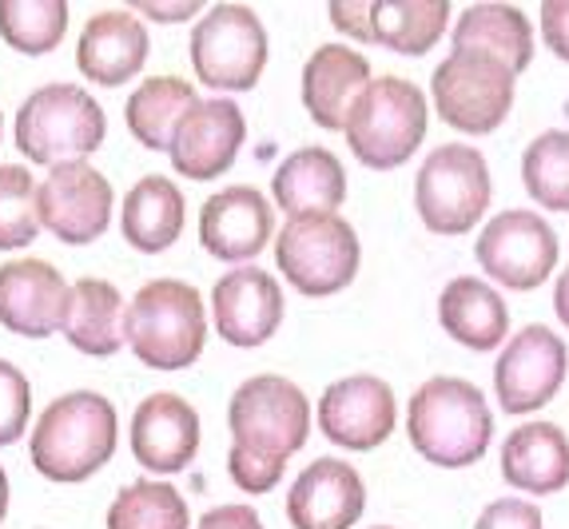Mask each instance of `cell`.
I'll list each match as a JSON object with an SVG mask.
<instances>
[{
  "mask_svg": "<svg viewBox=\"0 0 569 529\" xmlns=\"http://www.w3.org/2000/svg\"><path fill=\"white\" fill-rule=\"evenodd\" d=\"M196 80L211 92H251L267 68V29L256 9L223 0L200 17L188 40Z\"/></svg>",
  "mask_w": 569,
  "mask_h": 529,
  "instance_id": "cell-10",
  "label": "cell"
},
{
  "mask_svg": "<svg viewBox=\"0 0 569 529\" xmlns=\"http://www.w3.org/2000/svg\"><path fill=\"white\" fill-rule=\"evenodd\" d=\"M569 375L566 339L541 322H530L502 347L493 362V395L506 415H538L558 398Z\"/></svg>",
  "mask_w": 569,
  "mask_h": 529,
  "instance_id": "cell-12",
  "label": "cell"
},
{
  "mask_svg": "<svg viewBox=\"0 0 569 529\" xmlns=\"http://www.w3.org/2000/svg\"><path fill=\"white\" fill-rule=\"evenodd\" d=\"M64 0H0V40L24 57H44L64 40Z\"/></svg>",
  "mask_w": 569,
  "mask_h": 529,
  "instance_id": "cell-32",
  "label": "cell"
},
{
  "mask_svg": "<svg viewBox=\"0 0 569 529\" xmlns=\"http://www.w3.org/2000/svg\"><path fill=\"white\" fill-rule=\"evenodd\" d=\"M331 24L351 40L375 44V37H370V0H339V4H331Z\"/></svg>",
  "mask_w": 569,
  "mask_h": 529,
  "instance_id": "cell-38",
  "label": "cell"
},
{
  "mask_svg": "<svg viewBox=\"0 0 569 529\" xmlns=\"http://www.w3.org/2000/svg\"><path fill=\"white\" fill-rule=\"evenodd\" d=\"M72 283L44 259L20 256L0 263V327L20 339H48L64 327Z\"/></svg>",
  "mask_w": 569,
  "mask_h": 529,
  "instance_id": "cell-17",
  "label": "cell"
},
{
  "mask_svg": "<svg viewBox=\"0 0 569 529\" xmlns=\"http://www.w3.org/2000/svg\"><path fill=\"white\" fill-rule=\"evenodd\" d=\"M553 315L561 319V327H569V267L558 275V287H553Z\"/></svg>",
  "mask_w": 569,
  "mask_h": 529,
  "instance_id": "cell-41",
  "label": "cell"
},
{
  "mask_svg": "<svg viewBox=\"0 0 569 529\" xmlns=\"http://www.w3.org/2000/svg\"><path fill=\"white\" fill-rule=\"evenodd\" d=\"M123 295L116 291L108 279H77L72 283V299H68L64 315V339L92 359H108L123 347Z\"/></svg>",
  "mask_w": 569,
  "mask_h": 529,
  "instance_id": "cell-28",
  "label": "cell"
},
{
  "mask_svg": "<svg viewBox=\"0 0 569 529\" xmlns=\"http://www.w3.org/2000/svg\"><path fill=\"white\" fill-rule=\"evenodd\" d=\"M522 188L546 211H569V132L533 136L522 151Z\"/></svg>",
  "mask_w": 569,
  "mask_h": 529,
  "instance_id": "cell-33",
  "label": "cell"
},
{
  "mask_svg": "<svg viewBox=\"0 0 569 529\" xmlns=\"http://www.w3.org/2000/svg\"><path fill=\"white\" fill-rule=\"evenodd\" d=\"M493 183L490 163L470 143H442L422 160L415 180L418 219L435 236H466L482 223Z\"/></svg>",
  "mask_w": 569,
  "mask_h": 529,
  "instance_id": "cell-9",
  "label": "cell"
},
{
  "mask_svg": "<svg viewBox=\"0 0 569 529\" xmlns=\"http://www.w3.org/2000/svg\"><path fill=\"white\" fill-rule=\"evenodd\" d=\"M438 322L442 331L466 350H498L510 335L506 299L478 275H458L438 295Z\"/></svg>",
  "mask_w": 569,
  "mask_h": 529,
  "instance_id": "cell-25",
  "label": "cell"
},
{
  "mask_svg": "<svg viewBox=\"0 0 569 529\" xmlns=\"http://www.w3.org/2000/svg\"><path fill=\"white\" fill-rule=\"evenodd\" d=\"M407 435L430 466L442 470H466L475 466L493 438V415L486 395L466 378L438 375L427 378L410 395Z\"/></svg>",
  "mask_w": 569,
  "mask_h": 529,
  "instance_id": "cell-3",
  "label": "cell"
},
{
  "mask_svg": "<svg viewBox=\"0 0 569 529\" xmlns=\"http://www.w3.org/2000/svg\"><path fill=\"white\" fill-rule=\"evenodd\" d=\"M211 322L228 347H263L283 322V287L263 267H236L211 287Z\"/></svg>",
  "mask_w": 569,
  "mask_h": 529,
  "instance_id": "cell-16",
  "label": "cell"
},
{
  "mask_svg": "<svg viewBox=\"0 0 569 529\" xmlns=\"http://www.w3.org/2000/svg\"><path fill=\"white\" fill-rule=\"evenodd\" d=\"M427 123L430 108L422 88L407 76H379L351 108L342 136L362 168L395 171L415 160V151L427 140Z\"/></svg>",
  "mask_w": 569,
  "mask_h": 529,
  "instance_id": "cell-5",
  "label": "cell"
},
{
  "mask_svg": "<svg viewBox=\"0 0 569 529\" xmlns=\"http://www.w3.org/2000/svg\"><path fill=\"white\" fill-rule=\"evenodd\" d=\"M399 402L379 375H347L319 395V430L331 446L367 453L395 435Z\"/></svg>",
  "mask_w": 569,
  "mask_h": 529,
  "instance_id": "cell-14",
  "label": "cell"
},
{
  "mask_svg": "<svg viewBox=\"0 0 569 529\" xmlns=\"http://www.w3.org/2000/svg\"><path fill=\"white\" fill-rule=\"evenodd\" d=\"M128 12L160 20V24H176V20H191L196 12H203V0H132Z\"/></svg>",
  "mask_w": 569,
  "mask_h": 529,
  "instance_id": "cell-39",
  "label": "cell"
},
{
  "mask_svg": "<svg viewBox=\"0 0 569 529\" xmlns=\"http://www.w3.org/2000/svg\"><path fill=\"white\" fill-rule=\"evenodd\" d=\"M450 48H475L502 60L513 76L533 64V24L510 4H470L450 29Z\"/></svg>",
  "mask_w": 569,
  "mask_h": 529,
  "instance_id": "cell-27",
  "label": "cell"
},
{
  "mask_svg": "<svg viewBox=\"0 0 569 529\" xmlns=\"http://www.w3.org/2000/svg\"><path fill=\"white\" fill-rule=\"evenodd\" d=\"M0 136H4V116H0Z\"/></svg>",
  "mask_w": 569,
  "mask_h": 529,
  "instance_id": "cell-43",
  "label": "cell"
},
{
  "mask_svg": "<svg viewBox=\"0 0 569 529\" xmlns=\"http://www.w3.org/2000/svg\"><path fill=\"white\" fill-rule=\"evenodd\" d=\"M200 96L196 88L183 80V76H152L143 80L128 104H123V120H128V132L152 151H168L171 136L180 128V120L188 116V108L196 104Z\"/></svg>",
  "mask_w": 569,
  "mask_h": 529,
  "instance_id": "cell-30",
  "label": "cell"
},
{
  "mask_svg": "<svg viewBox=\"0 0 569 529\" xmlns=\"http://www.w3.org/2000/svg\"><path fill=\"white\" fill-rule=\"evenodd\" d=\"M183 216H188L183 191L168 176H143L123 196L120 231L140 256H160L183 236Z\"/></svg>",
  "mask_w": 569,
  "mask_h": 529,
  "instance_id": "cell-26",
  "label": "cell"
},
{
  "mask_svg": "<svg viewBox=\"0 0 569 529\" xmlns=\"http://www.w3.org/2000/svg\"><path fill=\"white\" fill-rule=\"evenodd\" d=\"M518 76L502 60L475 52V48H450V57L430 76V100L447 128L462 136H490L513 112Z\"/></svg>",
  "mask_w": 569,
  "mask_h": 529,
  "instance_id": "cell-8",
  "label": "cell"
},
{
  "mask_svg": "<svg viewBox=\"0 0 569 529\" xmlns=\"http://www.w3.org/2000/svg\"><path fill=\"white\" fill-rule=\"evenodd\" d=\"M148 29L128 9H104L84 24L77 40V68L100 88L128 84L148 64Z\"/></svg>",
  "mask_w": 569,
  "mask_h": 529,
  "instance_id": "cell-21",
  "label": "cell"
},
{
  "mask_svg": "<svg viewBox=\"0 0 569 529\" xmlns=\"http://www.w3.org/2000/svg\"><path fill=\"white\" fill-rule=\"evenodd\" d=\"M9 518V473L0 466V521Z\"/></svg>",
  "mask_w": 569,
  "mask_h": 529,
  "instance_id": "cell-42",
  "label": "cell"
},
{
  "mask_svg": "<svg viewBox=\"0 0 569 529\" xmlns=\"http://www.w3.org/2000/svg\"><path fill=\"white\" fill-rule=\"evenodd\" d=\"M32 418V382L17 362L0 359V446L24 438Z\"/></svg>",
  "mask_w": 569,
  "mask_h": 529,
  "instance_id": "cell-35",
  "label": "cell"
},
{
  "mask_svg": "<svg viewBox=\"0 0 569 529\" xmlns=\"http://www.w3.org/2000/svg\"><path fill=\"white\" fill-rule=\"evenodd\" d=\"M116 438H120V418L112 402L96 390H68L52 398L37 418L29 458L48 482H88L96 470L112 462Z\"/></svg>",
  "mask_w": 569,
  "mask_h": 529,
  "instance_id": "cell-2",
  "label": "cell"
},
{
  "mask_svg": "<svg viewBox=\"0 0 569 529\" xmlns=\"http://www.w3.org/2000/svg\"><path fill=\"white\" fill-rule=\"evenodd\" d=\"M128 442H132V458L143 470L160 473V478L180 473L200 453V415L188 398L156 390L136 407Z\"/></svg>",
  "mask_w": 569,
  "mask_h": 529,
  "instance_id": "cell-19",
  "label": "cell"
},
{
  "mask_svg": "<svg viewBox=\"0 0 569 529\" xmlns=\"http://www.w3.org/2000/svg\"><path fill=\"white\" fill-rule=\"evenodd\" d=\"M541 40L553 57L569 64V0H546L541 4Z\"/></svg>",
  "mask_w": 569,
  "mask_h": 529,
  "instance_id": "cell-37",
  "label": "cell"
},
{
  "mask_svg": "<svg viewBox=\"0 0 569 529\" xmlns=\"http://www.w3.org/2000/svg\"><path fill=\"white\" fill-rule=\"evenodd\" d=\"M271 199L287 211V219L299 216H339L347 203V171L327 148L291 151L271 176Z\"/></svg>",
  "mask_w": 569,
  "mask_h": 529,
  "instance_id": "cell-23",
  "label": "cell"
},
{
  "mask_svg": "<svg viewBox=\"0 0 569 529\" xmlns=\"http://www.w3.org/2000/svg\"><path fill=\"white\" fill-rule=\"evenodd\" d=\"M447 24L450 0H370V37L402 57H427Z\"/></svg>",
  "mask_w": 569,
  "mask_h": 529,
  "instance_id": "cell-29",
  "label": "cell"
},
{
  "mask_svg": "<svg viewBox=\"0 0 569 529\" xmlns=\"http://www.w3.org/2000/svg\"><path fill=\"white\" fill-rule=\"evenodd\" d=\"M370 60L351 44H319L303 64V108L319 128L342 132V123L367 92Z\"/></svg>",
  "mask_w": 569,
  "mask_h": 529,
  "instance_id": "cell-22",
  "label": "cell"
},
{
  "mask_svg": "<svg viewBox=\"0 0 569 529\" xmlns=\"http://www.w3.org/2000/svg\"><path fill=\"white\" fill-rule=\"evenodd\" d=\"M108 529H191L183 493L163 478L128 482L108 506Z\"/></svg>",
  "mask_w": 569,
  "mask_h": 529,
  "instance_id": "cell-31",
  "label": "cell"
},
{
  "mask_svg": "<svg viewBox=\"0 0 569 529\" xmlns=\"http://www.w3.org/2000/svg\"><path fill=\"white\" fill-rule=\"evenodd\" d=\"M196 529H263V521L251 506H216L196 521Z\"/></svg>",
  "mask_w": 569,
  "mask_h": 529,
  "instance_id": "cell-40",
  "label": "cell"
},
{
  "mask_svg": "<svg viewBox=\"0 0 569 529\" xmlns=\"http://www.w3.org/2000/svg\"><path fill=\"white\" fill-rule=\"evenodd\" d=\"M243 140L247 120L236 100H228V96L196 100L188 108V116L180 120V128H176V136H171V168L180 171L183 180L196 183L219 180L236 163Z\"/></svg>",
  "mask_w": 569,
  "mask_h": 529,
  "instance_id": "cell-15",
  "label": "cell"
},
{
  "mask_svg": "<svg viewBox=\"0 0 569 529\" xmlns=\"http://www.w3.org/2000/svg\"><path fill=\"white\" fill-rule=\"evenodd\" d=\"M475 529H546L541 510L526 498H498L478 513Z\"/></svg>",
  "mask_w": 569,
  "mask_h": 529,
  "instance_id": "cell-36",
  "label": "cell"
},
{
  "mask_svg": "<svg viewBox=\"0 0 569 529\" xmlns=\"http://www.w3.org/2000/svg\"><path fill=\"white\" fill-rule=\"evenodd\" d=\"M311 398L283 375H256L239 382L228 402V473L243 493H271L287 462L311 435Z\"/></svg>",
  "mask_w": 569,
  "mask_h": 529,
  "instance_id": "cell-1",
  "label": "cell"
},
{
  "mask_svg": "<svg viewBox=\"0 0 569 529\" xmlns=\"http://www.w3.org/2000/svg\"><path fill=\"white\" fill-rule=\"evenodd\" d=\"M276 236V208L251 183H236L200 208V243L219 263H251Z\"/></svg>",
  "mask_w": 569,
  "mask_h": 529,
  "instance_id": "cell-18",
  "label": "cell"
},
{
  "mask_svg": "<svg viewBox=\"0 0 569 529\" xmlns=\"http://www.w3.org/2000/svg\"><path fill=\"white\" fill-rule=\"evenodd\" d=\"M17 148L24 160L40 168H60L92 156L108 136V116L96 104V96L80 84H40L20 104Z\"/></svg>",
  "mask_w": 569,
  "mask_h": 529,
  "instance_id": "cell-6",
  "label": "cell"
},
{
  "mask_svg": "<svg viewBox=\"0 0 569 529\" xmlns=\"http://www.w3.org/2000/svg\"><path fill=\"white\" fill-rule=\"evenodd\" d=\"M375 529H395V526H375Z\"/></svg>",
  "mask_w": 569,
  "mask_h": 529,
  "instance_id": "cell-44",
  "label": "cell"
},
{
  "mask_svg": "<svg viewBox=\"0 0 569 529\" xmlns=\"http://www.w3.org/2000/svg\"><path fill=\"white\" fill-rule=\"evenodd\" d=\"M367 510L362 473L342 458H315L287 490L291 529H351Z\"/></svg>",
  "mask_w": 569,
  "mask_h": 529,
  "instance_id": "cell-20",
  "label": "cell"
},
{
  "mask_svg": "<svg viewBox=\"0 0 569 529\" xmlns=\"http://www.w3.org/2000/svg\"><path fill=\"white\" fill-rule=\"evenodd\" d=\"M123 342L152 370H188L208 342V311L183 279H152L123 307Z\"/></svg>",
  "mask_w": 569,
  "mask_h": 529,
  "instance_id": "cell-4",
  "label": "cell"
},
{
  "mask_svg": "<svg viewBox=\"0 0 569 529\" xmlns=\"http://www.w3.org/2000/svg\"><path fill=\"white\" fill-rule=\"evenodd\" d=\"M502 478L522 493H561L569 486V435L558 422H522L502 442Z\"/></svg>",
  "mask_w": 569,
  "mask_h": 529,
  "instance_id": "cell-24",
  "label": "cell"
},
{
  "mask_svg": "<svg viewBox=\"0 0 569 529\" xmlns=\"http://www.w3.org/2000/svg\"><path fill=\"white\" fill-rule=\"evenodd\" d=\"M478 267L486 279L510 291H533L558 267V236L553 227L530 208L498 211L478 236Z\"/></svg>",
  "mask_w": 569,
  "mask_h": 529,
  "instance_id": "cell-11",
  "label": "cell"
},
{
  "mask_svg": "<svg viewBox=\"0 0 569 529\" xmlns=\"http://www.w3.org/2000/svg\"><path fill=\"white\" fill-rule=\"evenodd\" d=\"M40 236L37 183L24 163H0V251H20Z\"/></svg>",
  "mask_w": 569,
  "mask_h": 529,
  "instance_id": "cell-34",
  "label": "cell"
},
{
  "mask_svg": "<svg viewBox=\"0 0 569 529\" xmlns=\"http://www.w3.org/2000/svg\"><path fill=\"white\" fill-rule=\"evenodd\" d=\"M276 263L287 287L307 299H327L355 283L362 263L359 231L342 216L287 219L276 236Z\"/></svg>",
  "mask_w": 569,
  "mask_h": 529,
  "instance_id": "cell-7",
  "label": "cell"
},
{
  "mask_svg": "<svg viewBox=\"0 0 569 529\" xmlns=\"http://www.w3.org/2000/svg\"><path fill=\"white\" fill-rule=\"evenodd\" d=\"M37 216L40 227L60 243L84 247L112 223V183L88 160L48 168V176L37 183Z\"/></svg>",
  "mask_w": 569,
  "mask_h": 529,
  "instance_id": "cell-13",
  "label": "cell"
}]
</instances>
